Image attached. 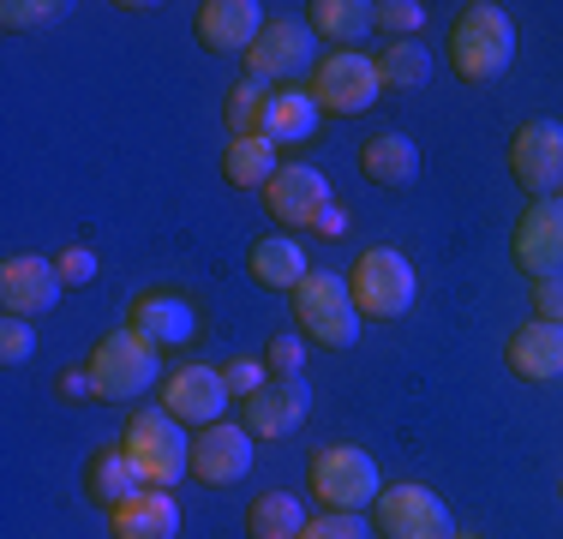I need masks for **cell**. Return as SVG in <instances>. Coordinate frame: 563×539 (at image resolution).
<instances>
[{
    "mask_svg": "<svg viewBox=\"0 0 563 539\" xmlns=\"http://www.w3.org/2000/svg\"><path fill=\"white\" fill-rule=\"evenodd\" d=\"M120 450H126V462L139 468V480L156 485V492H174V485L192 474V431L174 420L163 402H156V408H132L126 414Z\"/></svg>",
    "mask_w": 563,
    "mask_h": 539,
    "instance_id": "cell-2",
    "label": "cell"
},
{
    "mask_svg": "<svg viewBox=\"0 0 563 539\" xmlns=\"http://www.w3.org/2000/svg\"><path fill=\"white\" fill-rule=\"evenodd\" d=\"M360 174H366L372 186L408 193V186L420 180V144H413L408 132H372V139L360 144Z\"/></svg>",
    "mask_w": 563,
    "mask_h": 539,
    "instance_id": "cell-20",
    "label": "cell"
},
{
    "mask_svg": "<svg viewBox=\"0 0 563 539\" xmlns=\"http://www.w3.org/2000/svg\"><path fill=\"white\" fill-rule=\"evenodd\" d=\"M222 384H228V396H258L264 384H271V366H264V360H228L222 366Z\"/></svg>",
    "mask_w": 563,
    "mask_h": 539,
    "instance_id": "cell-35",
    "label": "cell"
},
{
    "mask_svg": "<svg viewBox=\"0 0 563 539\" xmlns=\"http://www.w3.org/2000/svg\"><path fill=\"white\" fill-rule=\"evenodd\" d=\"M533 318L563 323V276H540V282H533Z\"/></svg>",
    "mask_w": 563,
    "mask_h": 539,
    "instance_id": "cell-37",
    "label": "cell"
},
{
    "mask_svg": "<svg viewBox=\"0 0 563 539\" xmlns=\"http://www.w3.org/2000/svg\"><path fill=\"white\" fill-rule=\"evenodd\" d=\"M252 431L246 426H234V420H222V426H205V431H192V480H205V485H240L252 474Z\"/></svg>",
    "mask_w": 563,
    "mask_h": 539,
    "instance_id": "cell-15",
    "label": "cell"
},
{
    "mask_svg": "<svg viewBox=\"0 0 563 539\" xmlns=\"http://www.w3.org/2000/svg\"><path fill=\"white\" fill-rule=\"evenodd\" d=\"M163 408H168L186 431L222 426V420H228V384H222V372H217V366H198V360L174 366V372L163 377Z\"/></svg>",
    "mask_w": 563,
    "mask_h": 539,
    "instance_id": "cell-11",
    "label": "cell"
},
{
    "mask_svg": "<svg viewBox=\"0 0 563 539\" xmlns=\"http://www.w3.org/2000/svg\"><path fill=\"white\" fill-rule=\"evenodd\" d=\"M504 360L521 384H558L563 377V323H545V318L521 323V330L509 336Z\"/></svg>",
    "mask_w": 563,
    "mask_h": 539,
    "instance_id": "cell-18",
    "label": "cell"
},
{
    "mask_svg": "<svg viewBox=\"0 0 563 539\" xmlns=\"http://www.w3.org/2000/svg\"><path fill=\"white\" fill-rule=\"evenodd\" d=\"M300 539H372V528H366V516H336V509H324V516L306 521Z\"/></svg>",
    "mask_w": 563,
    "mask_h": 539,
    "instance_id": "cell-34",
    "label": "cell"
},
{
    "mask_svg": "<svg viewBox=\"0 0 563 539\" xmlns=\"http://www.w3.org/2000/svg\"><path fill=\"white\" fill-rule=\"evenodd\" d=\"M55 270H60L66 288H90V282H97V252H90V246H60Z\"/></svg>",
    "mask_w": 563,
    "mask_h": 539,
    "instance_id": "cell-36",
    "label": "cell"
},
{
    "mask_svg": "<svg viewBox=\"0 0 563 539\" xmlns=\"http://www.w3.org/2000/svg\"><path fill=\"white\" fill-rule=\"evenodd\" d=\"M306 414H312V384L306 377H271L258 396H246V420L240 426L252 438H288V431L306 426Z\"/></svg>",
    "mask_w": 563,
    "mask_h": 539,
    "instance_id": "cell-16",
    "label": "cell"
},
{
    "mask_svg": "<svg viewBox=\"0 0 563 539\" xmlns=\"http://www.w3.org/2000/svg\"><path fill=\"white\" fill-rule=\"evenodd\" d=\"M264 7L258 0H205L198 7V43L210 54H252V43L264 36Z\"/></svg>",
    "mask_w": 563,
    "mask_h": 539,
    "instance_id": "cell-17",
    "label": "cell"
},
{
    "mask_svg": "<svg viewBox=\"0 0 563 539\" xmlns=\"http://www.w3.org/2000/svg\"><path fill=\"white\" fill-rule=\"evenodd\" d=\"M60 270L55 258H36V252H19V258L0 264V306H7V318H43L60 306Z\"/></svg>",
    "mask_w": 563,
    "mask_h": 539,
    "instance_id": "cell-14",
    "label": "cell"
},
{
    "mask_svg": "<svg viewBox=\"0 0 563 539\" xmlns=\"http://www.w3.org/2000/svg\"><path fill=\"white\" fill-rule=\"evenodd\" d=\"M450 539H479V534H450Z\"/></svg>",
    "mask_w": 563,
    "mask_h": 539,
    "instance_id": "cell-40",
    "label": "cell"
},
{
    "mask_svg": "<svg viewBox=\"0 0 563 539\" xmlns=\"http://www.w3.org/2000/svg\"><path fill=\"white\" fill-rule=\"evenodd\" d=\"M516 61V19L492 0H467L450 24V66L462 85H492Z\"/></svg>",
    "mask_w": 563,
    "mask_h": 539,
    "instance_id": "cell-1",
    "label": "cell"
},
{
    "mask_svg": "<svg viewBox=\"0 0 563 539\" xmlns=\"http://www.w3.org/2000/svg\"><path fill=\"white\" fill-rule=\"evenodd\" d=\"M306 504L294 492H264V497H252V509H246V534L252 539H300L306 534Z\"/></svg>",
    "mask_w": 563,
    "mask_h": 539,
    "instance_id": "cell-27",
    "label": "cell"
},
{
    "mask_svg": "<svg viewBox=\"0 0 563 539\" xmlns=\"http://www.w3.org/2000/svg\"><path fill=\"white\" fill-rule=\"evenodd\" d=\"M509 252H516V270L540 276H563V198H540L516 216V234H509Z\"/></svg>",
    "mask_w": 563,
    "mask_h": 539,
    "instance_id": "cell-13",
    "label": "cell"
},
{
    "mask_svg": "<svg viewBox=\"0 0 563 539\" xmlns=\"http://www.w3.org/2000/svg\"><path fill=\"white\" fill-rule=\"evenodd\" d=\"M85 372L97 377V402H120V408H132L139 396H151V389H163V348H151L144 336H132L126 323L109 330L97 348H90Z\"/></svg>",
    "mask_w": 563,
    "mask_h": 539,
    "instance_id": "cell-3",
    "label": "cell"
},
{
    "mask_svg": "<svg viewBox=\"0 0 563 539\" xmlns=\"http://www.w3.org/2000/svg\"><path fill=\"white\" fill-rule=\"evenodd\" d=\"M306 24L336 48H354L360 36L378 31V24H372V0H312V7H306Z\"/></svg>",
    "mask_w": 563,
    "mask_h": 539,
    "instance_id": "cell-25",
    "label": "cell"
},
{
    "mask_svg": "<svg viewBox=\"0 0 563 539\" xmlns=\"http://www.w3.org/2000/svg\"><path fill=\"white\" fill-rule=\"evenodd\" d=\"M264 210H271L276 228H318V216H324L336 198H330V180L312 168V162H282L276 180L264 186Z\"/></svg>",
    "mask_w": 563,
    "mask_h": 539,
    "instance_id": "cell-12",
    "label": "cell"
},
{
    "mask_svg": "<svg viewBox=\"0 0 563 539\" xmlns=\"http://www.w3.org/2000/svg\"><path fill=\"white\" fill-rule=\"evenodd\" d=\"M31 354H36V323L31 318H7L0 323V360H7V366H24Z\"/></svg>",
    "mask_w": 563,
    "mask_h": 539,
    "instance_id": "cell-33",
    "label": "cell"
},
{
    "mask_svg": "<svg viewBox=\"0 0 563 539\" xmlns=\"http://www.w3.org/2000/svg\"><path fill=\"white\" fill-rule=\"evenodd\" d=\"M264 102H271V85L258 78H240L222 102V120H228V139H258V120H264Z\"/></svg>",
    "mask_w": 563,
    "mask_h": 539,
    "instance_id": "cell-29",
    "label": "cell"
},
{
    "mask_svg": "<svg viewBox=\"0 0 563 539\" xmlns=\"http://www.w3.org/2000/svg\"><path fill=\"white\" fill-rule=\"evenodd\" d=\"M276 144L271 139H228L222 151V180L240 186V193H264V186L276 180Z\"/></svg>",
    "mask_w": 563,
    "mask_h": 539,
    "instance_id": "cell-26",
    "label": "cell"
},
{
    "mask_svg": "<svg viewBox=\"0 0 563 539\" xmlns=\"http://www.w3.org/2000/svg\"><path fill=\"white\" fill-rule=\"evenodd\" d=\"M318 234H347V216H342L336 205H330L324 216H318Z\"/></svg>",
    "mask_w": 563,
    "mask_h": 539,
    "instance_id": "cell-39",
    "label": "cell"
},
{
    "mask_svg": "<svg viewBox=\"0 0 563 539\" xmlns=\"http://www.w3.org/2000/svg\"><path fill=\"white\" fill-rule=\"evenodd\" d=\"M372 24L390 31V43H420L426 7H420V0H378V7H372Z\"/></svg>",
    "mask_w": 563,
    "mask_h": 539,
    "instance_id": "cell-30",
    "label": "cell"
},
{
    "mask_svg": "<svg viewBox=\"0 0 563 539\" xmlns=\"http://www.w3.org/2000/svg\"><path fill=\"white\" fill-rule=\"evenodd\" d=\"M318 114L324 108L312 102V90H271V102H264V120H258V139H271L276 151L282 144H306L318 132Z\"/></svg>",
    "mask_w": 563,
    "mask_h": 539,
    "instance_id": "cell-23",
    "label": "cell"
},
{
    "mask_svg": "<svg viewBox=\"0 0 563 539\" xmlns=\"http://www.w3.org/2000/svg\"><path fill=\"white\" fill-rule=\"evenodd\" d=\"M139 492H144V480H139V468L126 462V450H120V443H109V450L90 455V468H85V497H90V504H102L114 516V509L132 504Z\"/></svg>",
    "mask_w": 563,
    "mask_h": 539,
    "instance_id": "cell-24",
    "label": "cell"
},
{
    "mask_svg": "<svg viewBox=\"0 0 563 539\" xmlns=\"http://www.w3.org/2000/svg\"><path fill=\"white\" fill-rule=\"evenodd\" d=\"M306 480H312L318 504L336 509V516H366L384 492L378 462H372L360 443H324V450L312 455V468H306Z\"/></svg>",
    "mask_w": 563,
    "mask_h": 539,
    "instance_id": "cell-4",
    "label": "cell"
},
{
    "mask_svg": "<svg viewBox=\"0 0 563 539\" xmlns=\"http://www.w3.org/2000/svg\"><path fill=\"white\" fill-rule=\"evenodd\" d=\"M432 78V54L426 43H390L378 54V85L384 90H420Z\"/></svg>",
    "mask_w": 563,
    "mask_h": 539,
    "instance_id": "cell-28",
    "label": "cell"
},
{
    "mask_svg": "<svg viewBox=\"0 0 563 539\" xmlns=\"http://www.w3.org/2000/svg\"><path fill=\"white\" fill-rule=\"evenodd\" d=\"M372 528L378 539H450L455 521L432 485H384L372 504Z\"/></svg>",
    "mask_w": 563,
    "mask_h": 539,
    "instance_id": "cell-9",
    "label": "cell"
},
{
    "mask_svg": "<svg viewBox=\"0 0 563 539\" xmlns=\"http://www.w3.org/2000/svg\"><path fill=\"white\" fill-rule=\"evenodd\" d=\"M347 288H354V306L360 318L372 323H390L413 306V294H420V276H413V258L396 246H372L360 252L354 270H347Z\"/></svg>",
    "mask_w": 563,
    "mask_h": 539,
    "instance_id": "cell-6",
    "label": "cell"
},
{
    "mask_svg": "<svg viewBox=\"0 0 563 539\" xmlns=\"http://www.w3.org/2000/svg\"><path fill=\"white\" fill-rule=\"evenodd\" d=\"M55 389H60V402H97V377H90L85 366H66Z\"/></svg>",
    "mask_w": 563,
    "mask_h": 539,
    "instance_id": "cell-38",
    "label": "cell"
},
{
    "mask_svg": "<svg viewBox=\"0 0 563 539\" xmlns=\"http://www.w3.org/2000/svg\"><path fill=\"white\" fill-rule=\"evenodd\" d=\"M126 330L144 336L151 348H186L198 336V318H192V306H186L180 294H144V300H132Z\"/></svg>",
    "mask_w": 563,
    "mask_h": 539,
    "instance_id": "cell-19",
    "label": "cell"
},
{
    "mask_svg": "<svg viewBox=\"0 0 563 539\" xmlns=\"http://www.w3.org/2000/svg\"><path fill=\"white\" fill-rule=\"evenodd\" d=\"M378 97H384V85H378V61H372V54L336 48V54H324V61H318V73H312V102L324 108V114L354 120V114H366Z\"/></svg>",
    "mask_w": 563,
    "mask_h": 539,
    "instance_id": "cell-8",
    "label": "cell"
},
{
    "mask_svg": "<svg viewBox=\"0 0 563 539\" xmlns=\"http://www.w3.org/2000/svg\"><path fill=\"white\" fill-rule=\"evenodd\" d=\"M114 539H180V497L144 485L132 504L114 509Z\"/></svg>",
    "mask_w": 563,
    "mask_h": 539,
    "instance_id": "cell-22",
    "label": "cell"
},
{
    "mask_svg": "<svg viewBox=\"0 0 563 539\" xmlns=\"http://www.w3.org/2000/svg\"><path fill=\"white\" fill-rule=\"evenodd\" d=\"M318 31L306 19H271L264 24V36L252 43L246 54V78H258V85H282L288 90V78H306L318 73Z\"/></svg>",
    "mask_w": 563,
    "mask_h": 539,
    "instance_id": "cell-7",
    "label": "cell"
},
{
    "mask_svg": "<svg viewBox=\"0 0 563 539\" xmlns=\"http://www.w3.org/2000/svg\"><path fill=\"white\" fill-rule=\"evenodd\" d=\"M246 270H252V282H258V288H271V294H294L306 276H312L306 246H300L294 234H264V240H252Z\"/></svg>",
    "mask_w": 563,
    "mask_h": 539,
    "instance_id": "cell-21",
    "label": "cell"
},
{
    "mask_svg": "<svg viewBox=\"0 0 563 539\" xmlns=\"http://www.w3.org/2000/svg\"><path fill=\"white\" fill-rule=\"evenodd\" d=\"M294 323H300V336L318 342V348H354L360 306H354L347 276H336V270H312V276L294 288Z\"/></svg>",
    "mask_w": 563,
    "mask_h": 539,
    "instance_id": "cell-5",
    "label": "cell"
},
{
    "mask_svg": "<svg viewBox=\"0 0 563 539\" xmlns=\"http://www.w3.org/2000/svg\"><path fill=\"white\" fill-rule=\"evenodd\" d=\"M264 366H271V377H306V336H271Z\"/></svg>",
    "mask_w": 563,
    "mask_h": 539,
    "instance_id": "cell-31",
    "label": "cell"
},
{
    "mask_svg": "<svg viewBox=\"0 0 563 539\" xmlns=\"http://www.w3.org/2000/svg\"><path fill=\"white\" fill-rule=\"evenodd\" d=\"M509 180L540 205L563 193V127L558 120H521L509 139Z\"/></svg>",
    "mask_w": 563,
    "mask_h": 539,
    "instance_id": "cell-10",
    "label": "cell"
},
{
    "mask_svg": "<svg viewBox=\"0 0 563 539\" xmlns=\"http://www.w3.org/2000/svg\"><path fill=\"white\" fill-rule=\"evenodd\" d=\"M60 12L66 7H55V0H7V7H0V24H7V31H43Z\"/></svg>",
    "mask_w": 563,
    "mask_h": 539,
    "instance_id": "cell-32",
    "label": "cell"
}]
</instances>
